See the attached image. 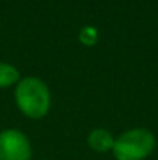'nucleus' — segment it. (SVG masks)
Listing matches in <instances>:
<instances>
[{"instance_id": "f257e3e1", "label": "nucleus", "mask_w": 158, "mask_h": 160, "mask_svg": "<svg viewBox=\"0 0 158 160\" xmlns=\"http://www.w3.org/2000/svg\"><path fill=\"white\" fill-rule=\"evenodd\" d=\"M14 100L19 110L33 120L44 118L51 107V93L48 86L37 76L22 78L14 90Z\"/></svg>"}, {"instance_id": "423d86ee", "label": "nucleus", "mask_w": 158, "mask_h": 160, "mask_svg": "<svg viewBox=\"0 0 158 160\" xmlns=\"http://www.w3.org/2000/svg\"><path fill=\"white\" fill-rule=\"evenodd\" d=\"M96 39H98V31L93 27H84L82 28V31L79 34V41L84 45H93V44H96Z\"/></svg>"}, {"instance_id": "20e7f679", "label": "nucleus", "mask_w": 158, "mask_h": 160, "mask_svg": "<svg viewBox=\"0 0 158 160\" xmlns=\"http://www.w3.org/2000/svg\"><path fill=\"white\" fill-rule=\"evenodd\" d=\"M87 143L90 146V149H93L95 152H108L113 149V145H115V137L112 135L110 131L103 129V128H96L93 129L89 137H87Z\"/></svg>"}, {"instance_id": "39448f33", "label": "nucleus", "mask_w": 158, "mask_h": 160, "mask_svg": "<svg viewBox=\"0 0 158 160\" xmlns=\"http://www.w3.org/2000/svg\"><path fill=\"white\" fill-rule=\"evenodd\" d=\"M20 72L8 62H0V89H8L11 86H17L20 81Z\"/></svg>"}, {"instance_id": "f03ea898", "label": "nucleus", "mask_w": 158, "mask_h": 160, "mask_svg": "<svg viewBox=\"0 0 158 160\" xmlns=\"http://www.w3.org/2000/svg\"><path fill=\"white\" fill-rule=\"evenodd\" d=\"M157 138L146 128H133L115 138L113 157L116 160H146L155 149Z\"/></svg>"}, {"instance_id": "7ed1b4c3", "label": "nucleus", "mask_w": 158, "mask_h": 160, "mask_svg": "<svg viewBox=\"0 0 158 160\" xmlns=\"http://www.w3.org/2000/svg\"><path fill=\"white\" fill-rule=\"evenodd\" d=\"M33 149L28 137L17 129L0 131V160H31Z\"/></svg>"}]
</instances>
